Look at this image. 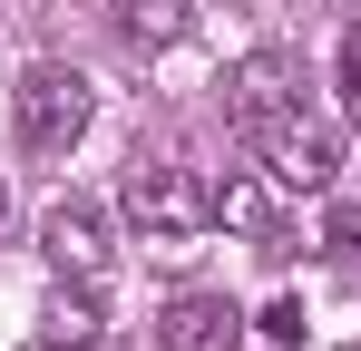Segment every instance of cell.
I'll list each match as a JSON object with an SVG mask.
<instances>
[{
  "label": "cell",
  "instance_id": "6da1fadb",
  "mask_svg": "<svg viewBox=\"0 0 361 351\" xmlns=\"http://www.w3.org/2000/svg\"><path fill=\"white\" fill-rule=\"evenodd\" d=\"M118 215L147 234L157 254H185L195 234L215 225V185H205L195 166H137V176H127V195H118Z\"/></svg>",
  "mask_w": 361,
  "mask_h": 351
},
{
  "label": "cell",
  "instance_id": "7a4b0ae2",
  "mask_svg": "<svg viewBox=\"0 0 361 351\" xmlns=\"http://www.w3.org/2000/svg\"><path fill=\"white\" fill-rule=\"evenodd\" d=\"M10 117H20V147H39V156H68V147L88 137V117H98V88H88L68 58H39V68H20V88H10Z\"/></svg>",
  "mask_w": 361,
  "mask_h": 351
},
{
  "label": "cell",
  "instance_id": "3957f363",
  "mask_svg": "<svg viewBox=\"0 0 361 351\" xmlns=\"http://www.w3.org/2000/svg\"><path fill=\"white\" fill-rule=\"evenodd\" d=\"M254 147H264V176H274V185H293V195H322V185H332V166H342V137H332L322 117H302V108L274 117Z\"/></svg>",
  "mask_w": 361,
  "mask_h": 351
},
{
  "label": "cell",
  "instance_id": "277c9868",
  "mask_svg": "<svg viewBox=\"0 0 361 351\" xmlns=\"http://www.w3.org/2000/svg\"><path fill=\"white\" fill-rule=\"evenodd\" d=\"M293 108H302V88H293V58L283 49H254L235 78H225V117H235L244 137H264L274 117H293Z\"/></svg>",
  "mask_w": 361,
  "mask_h": 351
},
{
  "label": "cell",
  "instance_id": "5b68a950",
  "mask_svg": "<svg viewBox=\"0 0 361 351\" xmlns=\"http://www.w3.org/2000/svg\"><path fill=\"white\" fill-rule=\"evenodd\" d=\"M39 244H49V264H59L68 283H98V273H108V254H118V244H108V215H98V205H78V195H59V205L39 215Z\"/></svg>",
  "mask_w": 361,
  "mask_h": 351
},
{
  "label": "cell",
  "instance_id": "8992f818",
  "mask_svg": "<svg viewBox=\"0 0 361 351\" xmlns=\"http://www.w3.org/2000/svg\"><path fill=\"white\" fill-rule=\"evenodd\" d=\"M244 342V312L225 292H176L157 312V351H235Z\"/></svg>",
  "mask_w": 361,
  "mask_h": 351
},
{
  "label": "cell",
  "instance_id": "52a82bcc",
  "mask_svg": "<svg viewBox=\"0 0 361 351\" xmlns=\"http://www.w3.org/2000/svg\"><path fill=\"white\" fill-rule=\"evenodd\" d=\"M98 332H108V312H98V292H88V283H68V273H59V292L39 302V342H49V351H88Z\"/></svg>",
  "mask_w": 361,
  "mask_h": 351
},
{
  "label": "cell",
  "instance_id": "ba28073f",
  "mask_svg": "<svg viewBox=\"0 0 361 351\" xmlns=\"http://www.w3.org/2000/svg\"><path fill=\"white\" fill-rule=\"evenodd\" d=\"M215 225L244 234V244H274V185L264 176H225L215 185Z\"/></svg>",
  "mask_w": 361,
  "mask_h": 351
},
{
  "label": "cell",
  "instance_id": "9c48e42d",
  "mask_svg": "<svg viewBox=\"0 0 361 351\" xmlns=\"http://www.w3.org/2000/svg\"><path fill=\"white\" fill-rule=\"evenodd\" d=\"M118 30L137 49H176L185 30H195V0H118Z\"/></svg>",
  "mask_w": 361,
  "mask_h": 351
},
{
  "label": "cell",
  "instance_id": "30bf717a",
  "mask_svg": "<svg viewBox=\"0 0 361 351\" xmlns=\"http://www.w3.org/2000/svg\"><path fill=\"white\" fill-rule=\"evenodd\" d=\"M322 244H332V264L361 273V205H332V215H322Z\"/></svg>",
  "mask_w": 361,
  "mask_h": 351
},
{
  "label": "cell",
  "instance_id": "8fae6325",
  "mask_svg": "<svg viewBox=\"0 0 361 351\" xmlns=\"http://www.w3.org/2000/svg\"><path fill=\"white\" fill-rule=\"evenodd\" d=\"M342 108H352V127H361V30L342 39Z\"/></svg>",
  "mask_w": 361,
  "mask_h": 351
},
{
  "label": "cell",
  "instance_id": "7c38bea8",
  "mask_svg": "<svg viewBox=\"0 0 361 351\" xmlns=\"http://www.w3.org/2000/svg\"><path fill=\"white\" fill-rule=\"evenodd\" d=\"M264 332H274V342H302V302H293V292H283V302H264Z\"/></svg>",
  "mask_w": 361,
  "mask_h": 351
},
{
  "label": "cell",
  "instance_id": "4fadbf2b",
  "mask_svg": "<svg viewBox=\"0 0 361 351\" xmlns=\"http://www.w3.org/2000/svg\"><path fill=\"white\" fill-rule=\"evenodd\" d=\"M332 10H352V0H332Z\"/></svg>",
  "mask_w": 361,
  "mask_h": 351
},
{
  "label": "cell",
  "instance_id": "5bb4252c",
  "mask_svg": "<svg viewBox=\"0 0 361 351\" xmlns=\"http://www.w3.org/2000/svg\"><path fill=\"white\" fill-rule=\"evenodd\" d=\"M0 205H10V195H0Z\"/></svg>",
  "mask_w": 361,
  "mask_h": 351
}]
</instances>
